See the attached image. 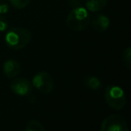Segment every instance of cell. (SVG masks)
Segmentation results:
<instances>
[{
	"label": "cell",
	"mask_w": 131,
	"mask_h": 131,
	"mask_svg": "<svg viewBox=\"0 0 131 131\" xmlns=\"http://www.w3.org/2000/svg\"><path fill=\"white\" fill-rule=\"evenodd\" d=\"M90 14L87 9L82 6L73 8L66 20V27L74 31L84 30L90 24Z\"/></svg>",
	"instance_id": "obj_2"
},
{
	"label": "cell",
	"mask_w": 131,
	"mask_h": 131,
	"mask_svg": "<svg viewBox=\"0 0 131 131\" xmlns=\"http://www.w3.org/2000/svg\"><path fill=\"white\" fill-rule=\"evenodd\" d=\"M9 12V5L5 0H0V14H5Z\"/></svg>",
	"instance_id": "obj_15"
},
{
	"label": "cell",
	"mask_w": 131,
	"mask_h": 131,
	"mask_svg": "<svg viewBox=\"0 0 131 131\" xmlns=\"http://www.w3.org/2000/svg\"><path fill=\"white\" fill-rule=\"evenodd\" d=\"M84 85L91 90H98L101 86V81L99 78L93 75H88L84 78Z\"/></svg>",
	"instance_id": "obj_10"
},
{
	"label": "cell",
	"mask_w": 131,
	"mask_h": 131,
	"mask_svg": "<svg viewBox=\"0 0 131 131\" xmlns=\"http://www.w3.org/2000/svg\"><path fill=\"white\" fill-rule=\"evenodd\" d=\"M25 131H45L43 125L36 119H32L26 125Z\"/></svg>",
	"instance_id": "obj_11"
},
{
	"label": "cell",
	"mask_w": 131,
	"mask_h": 131,
	"mask_svg": "<svg viewBox=\"0 0 131 131\" xmlns=\"http://www.w3.org/2000/svg\"><path fill=\"white\" fill-rule=\"evenodd\" d=\"M67 4L70 7L72 8H75V7L80 6L81 5V0H68Z\"/></svg>",
	"instance_id": "obj_16"
},
{
	"label": "cell",
	"mask_w": 131,
	"mask_h": 131,
	"mask_svg": "<svg viewBox=\"0 0 131 131\" xmlns=\"http://www.w3.org/2000/svg\"><path fill=\"white\" fill-rule=\"evenodd\" d=\"M107 5V0H86L85 6L87 11L96 13L102 10Z\"/></svg>",
	"instance_id": "obj_9"
},
{
	"label": "cell",
	"mask_w": 131,
	"mask_h": 131,
	"mask_svg": "<svg viewBox=\"0 0 131 131\" xmlns=\"http://www.w3.org/2000/svg\"><path fill=\"white\" fill-rule=\"evenodd\" d=\"M32 86L42 94H49L54 88V80L52 76L47 71H40L34 75L32 81Z\"/></svg>",
	"instance_id": "obj_5"
},
{
	"label": "cell",
	"mask_w": 131,
	"mask_h": 131,
	"mask_svg": "<svg viewBox=\"0 0 131 131\" xmlns=\"http://www.w3.org/2000/svg\"><path fill=\"white\" fill-rule=\"evenodd\" d=\"M122 61L124 66L128 70L131 69V48L127 47L122 53Z\"/></svg>",
	"instance_id": "obj_12"
},
{
	"label": "cell",
	"mask_w": 131,
	"mask_h": 131,
	"mask_svg": "<svg viewBox=\"0 0 131 131\" xmlns=\"http://www.w3.org/2000/svg\"><path fill=\"white\" fill-rule=\"evenodd\" d=\"M8 21L6 18L4 17L2 14H0V32H4L8 29Z\"/></svg>",
	"instance_id": "obj_14"
},
{
	"label": "cell",
	"mask_w": 131,
	"mask_h": 131,
	"mask_svg": "<svg viewBox=\"0 0 131 131\" xmlns=\"http://www.w3.org/2000/svg\"><path fill=\"white\" fill-rule=\"evenodd\" d=\"M10 88L13 93L20 96L29 95L32 91V84L25 78H15L10 83Z\"/></svg>",
	"instance_id": "obj_6"
},
{
	"label": "cell",
	"mask_w": 131,
	"mask_h": 131,
	"mask_svg": "<svg viewBox=\"0 0 131 131\" xmlns=\"http://www.w3.org/2000/svg\"><path fill=\"white\" fill-rule=\"evenodd\" d=\"M101 131H129V129L126 119L120 114L113 113L102 121Z\"/></svg>",
	"instance_id": "obj_4"
},
{
	"label": "cell",
	"mask_w": 131,
	"mask_h": 131,
	"mask_svg": "<svg viewBox=\"0 0 131 131\" xmlns=\"http://www.w3.org/2000/svg\"><path fill=\"white\" fill-rule=\"evenodd\" d=\"M90 24L94 30L98 32H103L110 27V19L104 14H96L90 19Z\"/></svg>",
	"instance_id": "obj_7"
},
{
	"label": "cell",
	"mask_w": 131,
	"mask_h": 131,
	"mask_svg": "<svg viewBox=\"0 0 131 131\" xmlns=\"http://www.w3.org/2000/svg\"><path fill=\"white\" fill-rule=\"evenodd\" d=\"M9 3L14 8L23 9L28 6V5L31 3V0H9Z\"/></svg>",
	"instance_id": "obj_13"
},
{
	"label": "cell",
	"mask_w": 131,
	"mask_h": 131,
	"mask_svg": "<svg viewBox=\"0 0 131 131\" xmlns=\"http://www.w3.org/2000/svg\"><path fill=\"white\" fill-rule=\"evenodd\" d=\"M32 34L25 28H12L7 30L5 37V42L9 48L20 50L25 47L31 42Z\"/></svg>",
	"instance_id": "obj_1"
},
{
	"label": "cell",
	"mask_w": 131,
	"mask_h": 131,
	"mask_svg": "<svg viewBox=\"0 0 131 131\" xmlns=\"http://www.w3.org/2000/svg\"><path fill=\"white\" fill-rule=\"evenodd\" d=\"M104 98L107 104L115 111H119L125 107L127 98L125 92L120 86L110 85L104 92Z\"/></svg>",
	"instance_id": "obj_3"
},
{
	"label": "cell",
	"mask_w": 131,
	"mask_h": 131,
	"mask_svg": "<svg viewBox=\"0 0 131 131\" xmlns=\"http://www.w3.org/2000/svg\"><path fill=\"white\" fill-rule=\"evenodd\" d=\"M3 71L4 74L9 79L15 78L18 76L21 71V65L19 62L14 59L6 60L3 64Z\"/></svg>",
	"instance_id": "obj_8"
}]
</instances>
